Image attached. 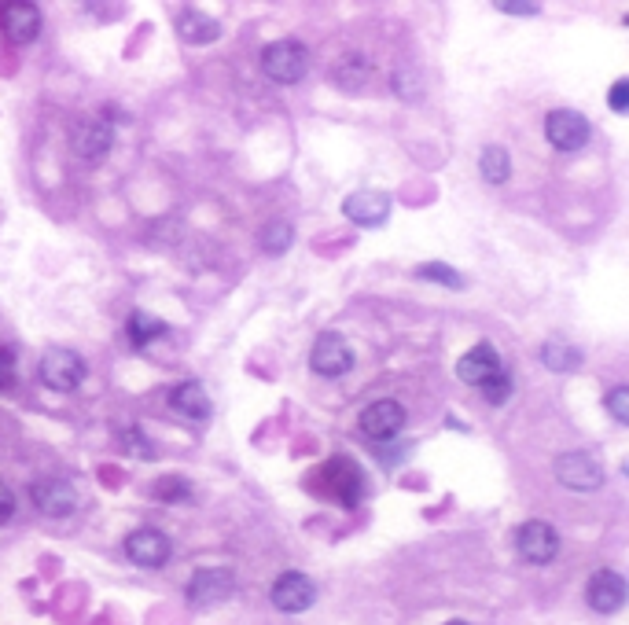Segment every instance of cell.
<instances>
[{"label": "cell", "mask_w": 629, "mask_h": 625, "mask_svg": "<svg viewBox=\"0 0 629 625\" xmlns=\"http://www.w3.org/2000/svg\"><path fill=\"white\" fill-rule=\"evenodd\" d=\"M589 118L571 107H560V111H549L545 118V137L556 151H582L589 144Z\"/></svg>", "instance_id": "cell-5"}, {"label": "cell", "mask_w": 629, "mask_h": 625, "mask_svg": "<svg viewBox=\"0 0 629 625\" xmlns=\"http://www.w3.org/2000/svg\"><path fill=\"white\" fill-rule=\"evenodd\" d=\"M541 361L549 364L552 372H574L582 364V350H574L571 342L563 339H549L541 342Z\"/></svg>", "instance_id": "cell-22"}, {"label": "cell", "mask_w": 629, "mask_h": 625, "mask_svg": "<svg viewBox=\"0 0 629 625\" xmlns=\"http://www.w3.org/2000/svg\"><path fill=\"white\" fill-rule=\"evenodd\" d=\"M0 26H4V34L12 37L15 45H30V41H37V34H41V8H37V4H26V0L4 4Z\"/></svg>", "instance_id": "cell-15"}, {"label": "cell", "mask_w": 629, "mask_h": 625, "mask_svg": "<svg viewBox=\"0 0 629 625\" xmlns=\"http://www.w3.org/2000/svg\"><path fill=\"white\" fill-rule=\"evenodd\" d=\"M629 107V81L626 78H618L615 85H611V111H626Z\"/></svg>", "instance_id": "cell-29"}, {"label": "cell", "mask_w": 629, "mask_h": 625, "mask_svg": "<svg viewBox=\"0 0 629 625\" xmlns=\"http://www.w3.org/2000/svg\"><path fill=\"white\" fill-rule=\"evenodd\" d=\"M177 34H181L188 45H210V41H218L221 26H218V19H210L206 12L188 8V12L177 15Z\"/></svg>", "instance_id": "cell-19"}, {"label": "cell", "mask_w": 629, "mask_h": 625, "mask_svg": "<svg viewBox=\"0 0 629 625\" xmlns=\"http://www.w3.org/2000/svg\"><path fill=\"white\" fill-rule=\"evenodd\" d=\"M111 140H115V129L107 118H92V122L81 125L78 133V151L85 162H100L107 151H111Z\"/></svg>", "instance_id": "cell-17"}, {"label": "cell", "mask_w": 629, "mask_h": 625, "mask_svg": "<svg viewBox=\"0 0 629 625\" xmlns=\"http://www.w3.org/2000/svg\"><path fill=\"white\" fill-rule=\"evenodd\" d=\"M19 383V368H15V353L8 346H0V394L12 390Z\"/></svg>", "instance_id": "cell-27"}, {"label": "cell", "mask_w": 629, "mask_h": 625, "mask_svg": "<svg viewBox=\"0 0 629 625\" xmlns=\"http://www.w3.org/2000/svg\"><path fill=\"white\" fill-rule=\"evenodd\" d=\"M604 405L615 416V423H629V387H615L604 398Z\"/></svg>", "instance_id": "cell-26"}, {"label": "cell", "mask_w": 629, "mask_h": 625, "mask_svg": "<svg viewBox=\"0 0 629 625\" xmlns=\"http://www.w3.org/2000/svg\"><path fill=\"white\" fill-rule=\"evenodd\" d=\"M556 478H560V486L574 489V493H593V489L604 486V467L600 460L582 449H571V453H560L556 456V464H552Z\"/></svg>", "instance_id": "cell-4"}, {"label": "cell", "mask_w": 629, "mask_h": 625, "mask_svg": "<svg viewBox=\"0 0 629 625\" xmlns=\"http://www.w3.org/2000/svg\"><path fill=\"white\" fill-rule=\"evenodd\" d=\"M166 331H170V324H166V320H159V317H151V313H144V309L129 313V320H126V339H129V346H133V350H144L148 342L162 339Z\"/></svg>", "instance_id": "cell-20"}, {"label": "cell", "mask_w": 629, "mask_h": 625, "mask_svg": "<svg viewBox=\"0 0 629 625\" xmlns=\"http://www.w3.org/2000/svg\"><path fill=\"white\" fill-rule=\"evenodd\" d=\"M343 214L361 228H379L390 217V195L387 192H372V188L346 195Z\"/></svg>", "instance_id": "cell-14"}, {"label": "cell", "mask_w": 629, "mask_h": 625, "mask_svg": "<svg viewBox=\"0 0 629 625\" xmlns=\"http://www.w3.org/2000/svg\"><path fill=\"white\" fill-rule=\"evenodd\" d=\"M368 74H372V63L361 52H346L332 63V81L343 92H361L368 85Z\"/></svg>", "instance_id": "cell-16"}, {"label": "cell", "mask_w": 629, "mask_h": 625, "mask_svg": "<svg viewBox=\"0 0 629 625\" xmlns=\"http://www.w3.org/2000/svg\"><path fill=\"white\" fill-rule=\"evenodd\" d=\"M170 405H173V412H181V416H188V420H206V416H210V394H206V387L203 383H195V379H188V383H181V387H173Z\"/></svg>", "instance_id": "cell-18"}, {"label": "cell", "mask_w": 629, "mask_h": 625, "mask_svg": "<svg viewBox=\"0 0 629 625\" xmlns=\"http://www.w3.org/2000/svg\"><path fill=\"white\" fill-rule=\"evenodd\" d=\"M37 375L48 390H59V394H70L85 383V361L81 353L67 350V346H52V350L41 353V364H37Z\"/></svg>", "instance_id": "cell-1"}, {"label": "cell", "mask_w": 629, "mask_h": 625, "mask_svg": "<svg viewBox=\"0 0 629 625\" xmlns=\"http://www.w3.org/2000/svg\"><path fill=\"white\" fill-rule=\"evenodd\" d=\"M12 515H15V497H12V489L0 482V526L12 523Z\"/></svg>", "instance_id": "cell-31"}, {"label": "cell", "mask_w": 629, "mask_h": 625, "mask_svg": "<svg viewBox=\"0 0 629 625\" xmlns=\"http://www.w3.org/2000/svg\"><path fill=\"white\" fill-rule=\"evenodd\" d=\"M126 556H129V563H137V567H144V570H159L170 563L173 545L162 530L140 526V530H133V534L126 537Z\"/></svg>", "instance_id": "cell-7"}, {"label": "cell", "mask_w": 629, "mask_h": 625, "mask_svg": "<svg viewBox=\"0 0 629 625\" xmlns=\"http://www.w3.org/2000/svg\"><path fill=\"white\" fill-rule=\"evenodd\" d=\"M30 500H34V508L41 515L63 519V515H70L78 508V489L67 478H41V482L30 486Z\"/></svg>", "instance_id": "cell-9"}, {"label": "cell", "mask_w": 629, "mask_h": 625, "mask_svg": "<svg viewBox=\"0 0 629 625\" xmlns=\"http://www.w3.org/2000/svg\"><path fill=\"white\" fill-rule=\"evenodd\" d=\"M482 398L490 401V405H504V401L512 398V375L501 372V375H493L490 383H482Z\"/></svg>", "instance_id": "cell-25"}, {"label": "cell", "mask_w": 629, "mask_h": 625, "mask_svg": "<svg viewBox=\"0 0 629 625\" xmlns=\"http://www.w3.org/2000/svg\"><path fill=\"white\" fill-rule=\"evenodd\" d=\"M446 625H468V622H460V618H453V622H446Z\"/></svg>", "instance_id": "cell-32"}, {"label": "cell", "mask_w": 629, "mask_h": 625, "mask_svg": "<svg viewBox=\"0 0 629 625\" xmlns=\"http://www.w3.org/2000/svg\"><path fill=\"white\" fill-rule=\"evenodd\" d=\"M269 600H273L276 611L284 614H302L313 607L317 600V585L306 578V574H298V570H287L280 578L273 581V589H269Z\"/></svg>", "instance_id": "cell-8"}, {"label": "cell", "mask_w": 629, "mask_h": 625, "mask_svg": "<svg viewBox=\"0 0 629 625\" xmlns=\"http://www.w3.org/2000/svg\"><path fill=\"white\" fill-rule=\"evenodd\" d=\"M262 70L280 85H295L306 78L309 70V52L302 41H273L262 48Z\"/></svg>", "instance_id": "cell-2"}, {"label": "cell", "mask_w": 629, "mask_h": 625, "mask_svg": "<svg viewBox=\"0 0 629 625\" xmlns=\"http://www.w3.org/2000/svg\"><path fill=\"white\" fill-rule=\"evenodd\" d=\"M497 8H501V12H508V15H538L541 12V4H534V0H527V4H523V0H501V4H497Z\"/></svg>", "instance_id": "cell-30"}, {"label": "cell", "mask_w": 629, "mask_h": 625, "mask_svg": "<svg viewBox=\"0 0 629 625\" xmlns=\"http://www.w3.org/2000/svg\"><path fill=\"white\" fill-rule=\"evenodd\" d=\"M585 600L596 614H618L626 603V578L615 570H596L585 585Z\"/></svg>", "instance_id": "cell-12"}, {"label": "cell", "mask_w": 629, "mask_h": 625, "mask_svg": "<svg viewBox=\"0 0 629 625\" xmlns=\"http://www.w3.org/2000/svg\"><path fill=\"white\" fill-rule=\"evenodd\" d=\"M501 372H504L501 353L493 350L490 342H475V346L457 361V375L468 383V387H482V383H490L493 375H501Z\"/></svg>", "instance_id": "cell-13"}, {"label": "cell", "mask_w": 629, "mask_h": 625, "mask_svg": "<svg viewBox=\"0 0 629 625\" xmlns=\"http://www.w3.org/2000/svg\"><path fill=\"white\" fill-rule=\"evenodd\" d=\"M479 173H482V181L486 184H504L508 177H512V159H508V151L497 148V144H490V148H482L479 155Z\"/></svg>", "instance_id": "cell-21"}, {"label": "cell", "mask_w": 629, "mask_h": 625, "mask_svg": "<svg viewBox=\"0 0 629 625\" xmlns=\"http://www.w3.org/2000/svg\"><path fill=\"white\" fill-rule=\"evenodd\" d=\"M515 552L534 567H545V563L560 556V530L545 523V519H530V523L515 530Z\"/></svg>", "instance_id": "cell-3"}, {"label": "cell", "mask_w": 629, "mask_h": 625, "mask_svg": "<svg viewBox=\"0 0 629 625\" xmlns=\"http://www.w3.org/2000/svg\"><path fill=\"white\" fill-rule=\"evenodd\" d=\"M188 493H192V489H188L184 478H162L159 486H155V497L159 500H184Z\"/></svg>", "instance_id": "cell-28"}, {"label": "cell", "mask_w": 629, "mask_h": 625, "mask_svg": "<svg viewBox=\"0 0 629 625\" xmlns=\"http://www.w3.org/2000/svg\"><path fill=\"white\" fill-rule=\"evenodd\" d=\"M405 431V409H401L398 401H372L365 412H361V434L372 438V442H390V438H398Z\"/></svg>", "instance_id": "cell-11"}, {"label": "cell", "mask_w": 629, "mask_h": 625, "mask_svg": "<svg viewBox=\"0 0 629 625\" xmlns=\"http://www.w3.org/2000/svg\"><path fill=\"white\" fill-rule=\"evenodd\" d=\"M232 589H236V578H232V570H225V567H203V570H195V574H192V581H188L184 596H188V603H195V607H214V603L229 600Z\"/></svg>", "instance_id": "cell-10"}, {"label": "cell", "mask_w": 629, "mask_h": 625, "mask_svg": "<svg viewBox=\"0 0 629 625\" xmlns=\"http://www.w3.org/2000/svg\"><path fill=\"white\" fill-rule=\"evenodd\" d=\"M258 243H262L265 254H284V250L295 243V225H291L287 217H273V221L262 228Z\"/></svg>", "instance_id": "cell-23"}, {"label": "cell", "mask_w": 629, "mask_h": 625, "mask_svg": "<svg viewBox=\"0 0 629 625\" xmlns=\"http://www.w3.org/2000/svg\"><path fill=\"white\" fill-rule=\"evenodd\" d=\"M354 346L343 339V335H335V331H328V335H321V339L313 342V353H309V368L317 375H324V379H335V375H346L350 368H354Z\"/></svg>", "instance_id": "cell-6"}, {"label": "cell", "mask_w": 629, "mask_h": 625, "mask_svg": "<svg viewBox=\"0 0 629 625\" xmlns=\"http://www.w3.org/2000/svg\"><path fill=\"white\" fill-rule=\"evenodd\" d=\"M416 276H420V280H431V284L453 287V291H460V287H464V276H460L457 269H449V265H442V262H424V265H416Z\"/></svg>", "instance_id": "cell-24"}]
</instances>
